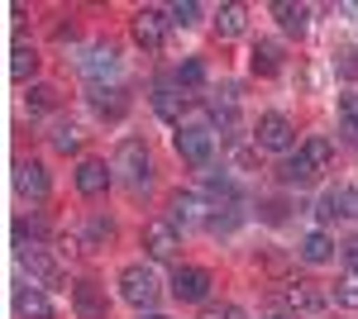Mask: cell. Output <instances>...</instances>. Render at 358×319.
<instances>
[{
  "instance_id": "7402d4cb",
  "label": "cell",
  "mask_w": 358,
  "mask_h": 319,
  "mask_svg": "<svg viewBox=\"0 0 358 319\" xmlns=\"http://www.w3.org/2000/svg\"><path fill=\"white\" fill-rule=\"evenodd\" d=\"M330 253H334V243H330V234H325V229H310V234L301 239V258H306L310 267L330 262Z\"/></svg>"
},
{
  "instance_id": "7c38bea8",
  "label": "cell",
  "mask_w": 358,
  "mask_h": 319,
  "mask_svg": "<svg viewBox=\"0 0 358 319\" xmlns=\"http://www.w3.org/2000/svg\"><path fill=\"white\" fill-rule=\"evenodd\" d=\"M72 315L77 319H106L110 315V305H106V295L96 281H77L72 286Z\"/></svg>"
},
{
  "instance_id": "6da1fadb",
  "label": "cell",
  "mask_w": 358,
  "mask_h": 319,
  "mask_svg": "<svg viewBox=\"0 0 358 319\" xmlns=\"http://www.w3.org/2000/svg\"><path fill=\"white\" fill-rule=\"evenodd\" d=\"M120 295H124V305H134L138 315H148V310L158 305L163 286H158V276H153L148 262H129L124 272H120Z\"/></svg>"
},
{
  "instance_id": "e575fe53",
  "label": "cell",
  "mask_w": 358,
  "mask_h": 319,
  "mask_svg": "<svg viewBox=\"0 0 358 319\" xmlns=\"http://www.w3.org/2000/svg\"><path fill=\"white\" fill-rule=\"evenodd\" d=\"M339 253H344V262H349V267L358 272V234H354V239H344V243H339Z\"/></svg>"
},
{
  "instance_id": "f546056e",
  "label": "cell",
  "mask_w": 358,
  "mask_h": 319,
  "mask_svg": "<svg viewBox=\"0 0 358 319\" xmlns=\"http://www.w3.org/2000/svg\"><path fill=\"white\" fill-rule=\"evenodd\" d=\"M339 129H344V138H358V91L339 101Z\"/></svg>"
},
{
  "instance_id": "9a60e30c",
  "label": "cell",
  "mask_w": 358,
  "mask_h": 319,
  "mask_svg": "<svg viewBox=\"0 0 358 319\" xmlns=\"http://www.w3.org/2000/svg\"><path fill=\"white\" fill-rule=\"evenodd\" d=\"M15 186H20V195H29V200H48V172H43V162H20Z\"/></svg>"
},
{
  "instance_id": "8fae6325",
  "label": "cell",
  "mask_w": 358,
  "mask_h": 319,
  "mask_svg": "<svg viewBox=\"0 0 358 319\" xmlns=\"http://www.w3.org/2000/svg\"><path fill=\"white\" fill-rule=\"evenodd\" d=\"M196 224H210L206 200H201L196 191H177V195H172V229H196Z\"/></svg>"
},
{
  "instance_id": "ac0fdd59",
  "label": "cell",
  "mask_w": 358,
  "mask_h": 319,
  "mask_svg": "<svg viewBox=\"0 0 358 319\" xmlns=\"http://www.w3.org/2000/svg\"><path fill=\"white\" fill-rule=\"evenodd\" d=\"M91 105H96L101 119H124L129 101H124V91H115V86H96V91H91Z\"/></svg>"
},
{
  "instance_id": "83f0119b",
  "label": "cell",
  "mask_w": 358,
  "mask_h": 319,
  "mask_svg": "<svg viewBox=\"0 0 358 319\" xmlns=\"http://www.w3.org/2000/svg\"><path fill=\"white\" fill-rule=\"evenodd\" d=\"M53 105H57V91H53V86H29V96H24L29 114H48Z\"/></svg>"
},
{
  "instance_id": "30bf717a",
  "label": "cell",
  "mask_w": 358,
  "mask_h": 319,
  "mask_svg": "<svg viewBox=\"0 0 358 319\" xmlns=\"http://www.w3.org/2000/svg\"><path fill=\"white\" fill-rule=\"evenodd\" d=\"M77 67H82V77H86V81H96V86H101V81H110V77H115V67H120V53H115L110 43H91V48H86V57L77 62Z\"/></svg>"
},
{
  "instance_id": "cb8c5ba5",
  "label": "cell",
  "mask_w": 358,
  "mask_h": 319,
  "mask_svg": "<svg viewBox=\"0 0 358 319\" xmlns=\"http://www.w3.org/2000/svg\"><path fill=\"white\" fill-rule=\"evenodd\" d=\"M48 143H53L57 153H77V148H82V129H77L72 119H57L53 133H48Z\"/></svg>"
},
{
  "instance_id": "8d00e7d4",
  "label": "cell",
  "mask_w": 358,
  "mask_h": 319,
  "mask_svg": "<svg viewBox=\"0 0 358 319\" xmlns=\"http://www.w3.org/2000/svg\"><path fill=\"white\" fill-rule=\"evenodd\" d=\"M268 319H282V315H268Z\"/></svg>"
},
{
  "instance_id": "484cf974",
  "label": "cell",
  "mask_w": 358,
  "mask_h": 319,
  "mask_svg": "<svg viewBox=\"0 0 358 319\" xmlns=\"http://www.w3.org/2000/svg\"><path fill=\"white\" fill-rule=\"evenodd\" d=\"M315 214H320V219H325V224H330V219H339V214H349V191H325V195H320V200H315Z\"/></svg>"
},
{
  "instance_id": "277c9868",
  "label": "cell",
  "mask_w": 358,
  "mask_h": 319,
  "mask_svg": "<svg viewBox=\"0 0 358 319\" xmlns=\"http://www.w3.org/2000/svg\"><path fill=\"white\" fill-rule=\"evenodd\" d=\"M172 143H177V158H182V162H192V167H206V162L215 158V133H210V129L182 124Z\"/></svg>"
},
{
  "instance_id": "1f68e13d",
  "label": "cell",
  "mask_w": 358,
  "mask_h": 319,
  "mask_svg": "<svg viewBox=\"0 0 358 319\" xmlns=\"http://www.w3.org/2000/svg\"><path fill=\"white\" fill-rule=\"evenodd\" d=\"M196 20H201V5H196V0H177V5L167 10V24H182V29H192Z\"/></svg>"
},
{
  "instance_id": "d6a6232c",
  "label": "cell",
  "mask_w": 358,
  "mask_h": 319,
  "mask_svg": "<svg viewBox=\"0 0 358 319\" xmlns=\"http://www.w3.org/2000/svg\"><path fill=\"white\" fill-rule=\"evenodd\" d=\"M106 239H110V219H101V214H96V219H86L82 248H96V243H106Z\"/></svg>"
},
{
  "instance_id": "d590c367",
  "label": "cell",
  "mask_w": 358,
  "mask_h": 319,
  "mask_svg": "<svg viewBox=\"0 0 358 319\" xmlns=\"http://www.w3.org/2000/svg\"><path fill=\"white\" fill-rule=\"evenodd\" d=\"M143 319H167V315H158V310H148V315H143Z\"/></svg>"
},
{
  "instance_id": "7a4b0ae2",
  "label": "cell",
  "mask_w": 358,
  "mask_h": 319,
  "mask_svg": "<svg viewBox=\"0 0 358 319\" xmlns=\"http://www.w3.org/2000/svg\"><path fill=\"white\" fill-rule=\"evenodd\" d=\"M110 172H120V181H129V186H148V181H153V162H148V148H143L138 138H124V143L115 148Z\"/></svg>"
},
{
  "instance_id": "ba28073f",
  "label": "cell",
  "mask_w": 358,
  "mask_h": 319,
  "mask_svg": "<svg viewBox=\"0 0 358 319\" xmlns=\"http://www.w3.org/2000/svg\"><path fill=\"white\" fill-rule=\"evenodd\" d=\"M177 248H182V239H177V229H172V224H163V219L143 224V253H148L153 262H172V258H177Z\"/></svg>"
},
{
  "instance_id": "9c48e42d",
  "label": "cell",
  "mask_w": 358,
  "mask_h": 319,
  "mask_svg": "<svg viewBox=\"0 0 358 319\" xmlns=\"http://www.w3.org/2000/svg\"><path fill=\"white\" fill-rule=\"evenodd\" d=\"M163 34H167L163 10H153V5L134 10V38H138V48H143V53H158V48H163Z\"/></svg>"
},
{
  "instance_id": "603a6c76",
  "label": "cell",
  "mask_w": 358,
  "mask_h": 319,
  "mask_svg": "<svg viewBox=\"0 0 358 319\" xmlns=\"http://www.w3.org/2000/svg\"><path fill=\"white\" fill-rule=\"evenodd\" d=\"M244 24H248L244 5H220V15H215V34H220V38H239Z\"/></svg>"
},
{
  "instance_id": "d4e9b609",
  "label": "cell",
  "mask_w": 358,
  "mask_h": 319,
  "mask_svg": "<svg viewBox=\"0 0 358 319\" xmlns=\"http://www.w3.org/2000/svg\"><path fill=\"white\" fill-rule=\"evenodd\" d=\"M206 195H210V200H215V205H224V210H234V205H239V186H234V181H229V177H210V181H206Z\"/></svg>"
},
{
  "instance_id": "e0dca14e",
  "label": "cell",
  "mask_w": 358,
  "mask_h": 319,
  "mask_svg": "<svg viewBox=\"0 0 358 319\" xmlns=\"http://www.w3.org/2000/svg\"><path fill=\"white\" fill-rule=\"evenodd\" d=\"M15 310L24 319H53V300L29 281V286H20V295H15Z\"/></svg>"
},
{
  "instance_id": "52a82bcc",
  "label": "cell",
  "mask_w": 358,
  "mask_h": 319,
  "mask_svg": "<svg viewBox=\"0 0 358 319\" xmlns=\"http://www.w3.org/2000/svg\"><path fill=\"white\" fill-rule=\"evenodd\" d=\"M282 305L292 310V315H325V291L315 286V281H287L282 286Z\"/></svg>"
},
{
  "instance_id": "3957f363",
  "label": "cell",
  "mask_w": 358,
  "mask_h": 319,
  "mask_svg": "<svg viewBox=\"0 0 358 319\" xmlns=\"http://www.w3.org/2000/svg\"><path fill=\"white\" fill-rule=\"evenodd\" d=\"M20 267L29 272L34 286H62V281H67V272L57 267V258L43 243H20Z\"/></svg>"
},
{
  "instance_id": "836d02e7",
  "label": "cell",
  "mask_w": 358,
  "mask_h": 319,
  "mask_svg": "<svg viewBox=\"0 0 358 319\" xmlns=\"http://www.w3.org/2000/svg\"><path fill=\"white\" fill-rule=\"evenodd\" d=\"M201 319H244V315H239L234 305H206V310H201Z\"/></svg>"
},
{
  "instance_id": "f1b7e54d",
  "label": "cell",
  "mask_w": 358,
  "mask_h": 319,
  "mask_svg": "<svg viewBox=\"0 0 358 319\" xmlns=\"http://www.w3.org/2000/svg\"><path fill=\"white\" fill-rule=\"evenodd\" d=\"M334 305H339V310H358V272H349V276L334 281Z\"/></svg>"
},
{
  "instance_id": "8992f818",
  "label": "cell",
  "mask_w": 358,
  "mask_h": 319,
  "mask_svg": "<svg viewBox=\"0 0 358 319\" xmlns=\"http://www.w3.org/2000/svg\"><path fill=\"white\" fill-rule=\"evenodd\" d=\"M172 295H177L182 305L210 300V272H206V267H177V272H172Z\"/></svg>"
},
{
  "instance_id": "2e32d148",
  "label": "cell",
  "mask_w": 358,
  "mask_h": 319,
  "mask_svg": "<svg viewBox=\"0 0 358 319\" xmlns=\"http://www.w3.org/2000/svg\"><path fill=\"white\" fill-rule=\"evenodd\" d=\"M273 20L282 24V34H296V38H301L306 29H310V5H292V0H277V5H273Z\"/></svg>"
},
{
  "instance_id": "4316f807",
  "label": "cell",
  "mask_w": 358,
  "mask_h": 319,
  "mask_svg": "<svg viewBox=\"0 0 358 319\" xmlns=\"http://www.w3.org/2000/svg\"><path fill=\"white\" fill-rule=\"evenodd\" d=\"M177 86H182V91H201V86H206V62H201V57H187V62H182V67H177Z\"/></svg>"
},
{
  "instance_id": "d6986e66",
  "label": "cell",
  "mask_w": 358,
  "mask_h": 319,
  "mask_svg": "<svg viewBox=\"0 0 358 319\" xmlns=\"http://www.w3.org/2000/svg\"><path fill=\"white\" fill-rule=\"evenodd\" d=\"M248 62H253V72H258V77H273L277 67H282V43H277V38H258Z\"/></svg>"
},
{
  "instance_id": "5bb4252c",
  "label": "cell",
  "mask_w": 358,
  "mask_h": 319,
  "mask_svg": "<svg viewBox=\"0 0 358 319\" xmlns=\"http://www.w3.org/2000/svg\"><path fill=\"white\" fill-rule=\"evenodd\" d=\"M72 181H77L82 195L96 200V195H106V186H110V167H106V162H96V158H86V162H77V177H72Z\"/></svg>"
},
{
  "instance_id": "4dcf8cb0",
  "label": "cell",
  "mask_w": 358,
  "mask_h": 319,
  "mask_svg": "<svg viewBox=\"0 0 358 319\" xmlns=\"http://www.w3.org/2000/svg\"><path fill=\"white\" fill-rule=\"evenodd\" d=\"M34 72H38V53L20 43V48H15V62H10V77H15V81H24V77H34Z\"/></svg>"
},
{
  "instance_id": "4fadbf2b",
  "label": "cell",
  "mask_w": 358,
  "mask_h": 319,
  "mask_svg": "<svg viewBox=\"0 0 358 319\" xmlns=\"http://www.w3.org/2000/svg\"><path fill=\"white\" fill-rule=\"evenodd\" d=\"M153 110H158V119H167V124H182V110H187L182 86L177 81H153Z\"/></svg>"
},
{
  "instance_id": "44dd1931",
  "label": "cell",
  "mask_w": 358,
  "mask_h": 319,
  "mask_svg": "<svg viewBox=\"0 0 358 319\" xmlns=\"http://www.w3.org/2000/svg\"><path fill=\"white\" fill-rule=\"evenodd\" d=\"M301 158L310 162L315 172H325V167H330V162H334V143H330V138H325V133H310V138H306V143H301Z\"/></svg>"
},
{
  "instance_id": "ffe728a7",
  "label": "cell",
  "mask_w": 358,
  "mask_h": 319,
  "mask_svg": "<svg viewBox=\"0 0 358 319\" xmlns=\"http://www.w3.org/2000/svg\"><path fill=\"white\" fill-rule=\"evenodd\" d=\"M315 177H320V172H315L301 153H296V158H287L282 167H277V181H282V186H310Z\"/></svg>"
},
{
  "instance_id": "5b68a950",
  "label": "cell",
  "mask_w": 358,
  "mask_h": 319,
  "mask_svg": "<svg viewBox=\"0 0 358 319\" xmlns=\"http://www.w3.org/2000/svg\"><path fill=\"white\" fill-rule=\"evenodd\" d=\"M253 143H258V148H268V153H292L296 129H292V119H287V114H263V119H258V129H253Z\"/></svg>"
}]
</instances>
